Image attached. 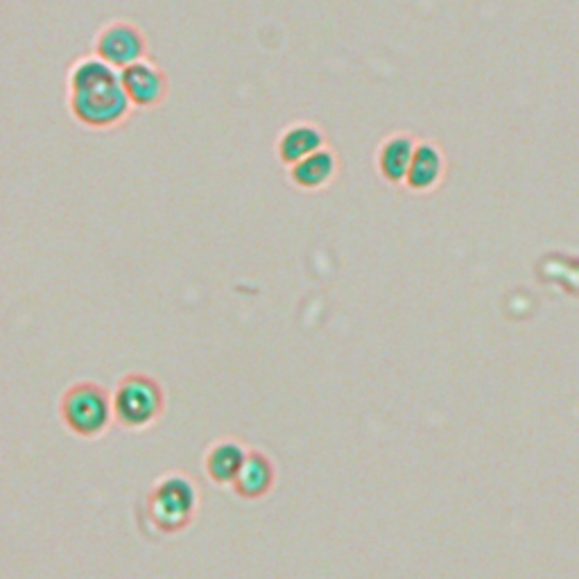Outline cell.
Wrapping results in <instances>:
<instances>
[{"label":"cell","instance_id":"obj_5","mask_svg":"<svg viewBox=\"0 0 579 579\" xmlns=\"http://www.w3.org/2000/svg\"><path fill=\"white\" fill-rule=\"evenodd\" d=\"M120 82H123V89L132 107L154 109L168 98V75L150 59L123 68L120 71Z\"/></svg>","mask_w":579,"mask_h":579},{"label":"cell","instance_id":"obj_7","mask_svg":"<svg viewBox=\"0 0 579 579\" xmlns=\"http://www.w3.org/2000/svg\"><path fill=\"white\" fill-rule=\"evenodd\" d=\"M324 136L315 125L299 123L290 125L285 132L279 136V143H276V154L285 163V166H295L301 159L310 157L317 150H322Z\"/></svg>","mask_w":579,"mask_h":579},{"label":"cell","instance_id":"obj_6","mask_svg":"<svg viewBox=\"0 0 579 579\" xmlns=\"http://www.w3.org/2000/svg\"><path fill=\"white\" fill-rule=\"evenodd\" d=\"M150 512L161 530H179L193 514V487H188L184 480H166L154 489Z\"/></svg>","mask_w":579,"mask_h":579},{"label":"cell","instance_id":"obj_9","mask_svg":"<svg viewBox=\"0 0 579 579\" xmlns=\"http://www.w3.org/2000/svg\"><path fill=\"white\" fill-rule=\"evenodd\" d=\"M272 478H274V471H272V464L267 462V457L254 453L245 457L243 469H240L236 478V489L240 496L258 498L270 489Z\"/></svg>","mask_w":579,"mask_h":579},{"label":"cell","instance_id":"obj_1","mask_svg":"<svg viewBox=\"0 0 579 579\" xmlns=\"http://www.w3.org/2000/svg\"><path fill=\"white\" fill-rule=\"evenodd\" d=\"M68 107L84 127L114 129L125 123L132 102L116 68L98 57H86L68 73Z\"/></svg>","mask_w":579,"mask_h":579},{"label":"cell","instance_id":"obj_3","mask_svg":"<svg viewBox=\"0 0 579 579\" xmlns=\"http://www.w3.org/2000/svg\"><path fill=\"white\" fill-rule=\"evenodd\" d=\"M163 396L148 376H129L118 387L116 414L129 428H143L159 417Z\"/></svg>","mask_w":579,"mask_h":579},{"label":"cell","instance_id":"obj_8","mask_svg":"<svg viewBox=\"0 0 579 579\" xmlns=\"http://www.w3.org/2000/svg\"><path fill=\"white\" fill-rule=\"evenodd\" d=\"M292 184L306 190L326 186L335 175V157L328 150H317L310 157L301 159L295 166L288 168Z\"/></svg>","mask_w":579,"mask_h":579},{"label":"cell","instance_id":"obj_4","mask_svg":"<svg viewBox=\"0 0 579 579\" xmlns=\"http://www.w3.org/2000/svg\"><path fill=\"white\" fill-rule=\"evenodd\" d=\"M62 414L68 428L77 432V435H98V432L105 430L109 421L107 394L95 385H75L64 396Z\"/></svg>","mask_w":579,"mask_h":579},{"label":"cell","instance_id":"obj_10","mask_svg":"<svg viewBox=\"0 0 579 579\" xmlns=\"http://www.w3.org/2000/svg\"><path fill=\"white\" fill-rule=\"evenodd\" d=\"M245 457L247 455L236 444H220L206 457V469H209L215 482H236Z\"/></svg>","mask_w":579,"mask_h":579},{"label":"cell","instance_id":"obj_11","mask_svg":"<svg viewBox=\"0 0 579 579\" xmlns=\"http://www.w3.org/2000/svg\"><path fill=\"white\" fill-rule=\"evenodd\" d=\"M408 166H410L408 143H403V141L387 143L383 154H380V168H383L385 177L387 179H401Z\"/></svg>","mask_w":579,"mask_h":579},{"label":"cell","instance_id":"obj_2","mask_svg":"<svg viewBox=\"0 0 579 579\" xmlns=\"http://www.w3.org/2000/svg\"><path fill=\"white\" fill-rule=\"evenodd\" d=\"M93 53L116 71L148 59V39L143 30L129 21H111L98 32Z\"/></svg>","mask_w":579,"mask_h":579}]
</instances>
